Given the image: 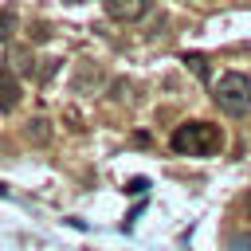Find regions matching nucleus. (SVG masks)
Instances as JSON below:
<instances>
[{
  "label": "nucleus",
  "mask_w": 251,
  "mask_h": 251,
  "mask_svg": "<svg viewBox=\"0 0 251 251\" xmlns=\"http://www.w3.org/2000/svg\"><path fill=\"white\" fill-rule=\"evenodd\" d=\"M169 145H173L176 153H188V157H212V153L224 149V133H220V126H212V122H184V126L173 129Z\"/></svg>",
  "instance_id": "obj_1"
},
{
  "label": "nucleus",
  "mask_w": 251,
  "mask_h": 251,
  "mask_svg": "<svg viewBox=\"0 0 251 251\" xmlns=\"http://www.w3.org/2000/svg\"><path fill=\"white\" fill-rule=\"evenodd\" d=\"M212 102H216L224 114L243 118V114L251 110V78H247L243 71H224V75L216 78V86H212Z\"/></svg>",
  "instance_id": "obj_2"
},
{
  "label": "nucleus",
  "mask_w": 251,
  "mask_h": 251,
  "mask_svg": "<svg viewBox=\"0 0 251 251\" xmlns=\"http://www.w3.org/2000/svg\"><path fill=\"white\" fill-rule=\"evenodd\" d=\"M102 8H106L110 20H118V24H133V20H141V16L149 12V0H102Z\"/></svg>",
  "instance_id": "obj_3"
},
{
  "label": "nucleus",
  "mask_w": 251,
  "mask_h": 251,
  "mask_svg": "<svg viewBox=\"0 0 251 251\" xmlns=\"http://www.w3.org/2000/svg\"><path fill=\"white\" fill-rule=\"evenodd\" d=\"M20 98H24V86H20L16 71L12 67H0V114H12L20 106Z\"/></svg>",
  "instance_id": "obj_4"
},
{
  "label": "nucleus",
  "mask_w": 251,
  "mask_h": 251,
  "mask_svg": "<svg viewBox=\"0 0 251 251\" xmlns=\"http://www.w3.org/2000/svg\"><path fill=\"white\" fill-rule=\"evenodd\" d=\"M98 82H102V67L90 63V59H82L78 71H75V78H71V90H75V94H86V90H94Z\"/></svg>",
  "instance_id": "obj_5"
},
{
  "label": "nucleus",
  "mask_w": 251,
  "mask_h": 251,
  "mask_svg": "<svg viewBox=\"0 0 251 251\" xmlns=\"http://www.w3.org/2000/svg\"><path fill=\"white\" fill-rule=\"evenodd\" d=\"M27 141H35V145H47V141H51L47 118H31V122H27Z\"/></svg>",
  "instance_id": "obj_6"
},
{
  "label": "nucleus",
  "mask_w": 251,
  "mask_h": 251,
  "mask_svg": "<svg viewBox=\"0 0 251 251\" xmlns=\"http://www.w3.org/2000/svg\"><path fill=\"white\" fill-rule=\"evenodd\" d=\"M184 63L192 67V75H196V78H204V82L212 78V71H208V59H204V55H184Z\"/></svg>",
  "instance_id": "obj_7"
},
{
  "label": "nucleus",
  "mask_w": 251,
  "mask_h": 251,
  "mask_svg": "<svg viewBox=\"0 0 251 251\" xmlns=\"http://www.w3.org/2000/svg\"><path fill=\"white\" fill-rule=\"evenodd\" d=\"M12 31H16V12H12V8H4V12H0V43H4Z\"/></svg>",
  "instance_id": "obj_8"
},
{
  "label": "nucleus",
  "mask_w": 251,
  "mask_h": 251,
  "mask_svg": "<svg viewBox=\"0 0 251 251\" xmlns=\"http://www.w3.org/2000/svg\"><path fill=\"white\" fill-rule=\"evenodd\" d=\"M145 188H149V180H145V176H133V180L126 184V192H129V196H145Z\"/></svg>",
  "instance_id": "obj_9"
},
{
  "label": "nucleus",
  "mask_w": 251,
  "mask_h": 251,
  "mask_svg": "<svg viewBox=\"0 0 251 251\" xmlns=\"http://www.w3.org/2000/svg\"><path fill=\"white\" fill-rule=\"evenodd\" d=\"M110 90H114V98H126V94H129V90H133V86H129V82H126V78H118V82H114V86H110Z\"/></svg>",
  "instance_id": "obj_10"
},
{
  "label": "nucleus",
  "mask_w": 251,
  "mask_h": 251,
  "mask_svg": "<svg viewBox=\"0 0 251 251\" xmlns=\"http://www.w3.org/2000/svg\"><path fill=\"white\" fill-rule=\"evenodd\" d=\"M0 196H8V188H4V184H0Z\"/></svg>",
  "instance_id": "obj_11"
},
{
  "label": "nucleus",
  "mask_w": 251,
  "mask_h": 251,
  "mask_svg": "<svg viewBox=\"0 0 251 251\" xmlns=\"http://www.w3.org/2000/svg\"><path fill=\"white\" fill-rule=\"evenodd\" d=\"M247 216H251V196H247Z\"/></svg>",
  "instance_id": "obj_12"
},
{
  "label": "nucleus",
  "mask_w": 251,
  "mask_h": 251,
  "mask_svg": "<svg viewBox=\"0 0 251 251\" xmlns=\"http://www.w3.org/2000/svg\"><path fill=\"white\" fill-rule=\"evenodd\" d=\"M67 4H82V0H67Z\"/></svg>",
  "instance_id": "obj_13"
}]
</instances>
